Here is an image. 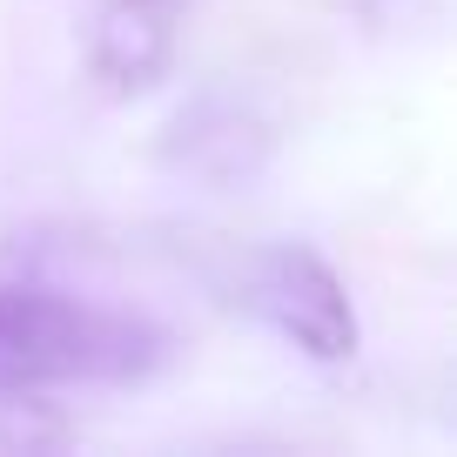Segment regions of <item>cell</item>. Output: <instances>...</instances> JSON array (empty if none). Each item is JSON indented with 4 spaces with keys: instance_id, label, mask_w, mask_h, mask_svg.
<instances>
[{
    "instance_id": "7a4b0ae2",
    "label": "cell",
    "mask_w": 457,
    "mask_h": 457,
    "mask_svg": "<svg viewBox=\"0 0 457 457\" xmlns=\"http://www.w3.org/2000/svg\"><path fill=\"white\" fill-rule=\"evenodd\" d=\"M243 303H249V310H256L283 343H296L303 357H316V363L357 357V310H350L337 270H329L316 249H303V243L262 249V256L249 262Z\"/></svg>"
},
{
    "instance_id": "6da1fadb",
    "label": "cell",
    "mask_w": 457,
    "mask_h": 457,
    "mask_svg": "<svg viewBox=\"0 0 457 457\" xmlns=\"http://www.w3.org/2000/svg\"><path fill=\"white\" fill-rule=\"evenodd\" d=\"M169 357V337L129 310H101L47 283H0V397L54 384H135Z\"/></svg>"
},
{
    "instance_id": "3957f363",
    "label": "cell",
    "mask_w": 457,
    "mask_h": 457,
    "mask_svg": "<svg viewBox=\"0 0 457 457\" xmlns=\"http://www.w3.org/2000/svg\"><path fill=\"white\" fill-rule=\"evenodd\" d=\"M182 0H101L87 34V68L108 95H148L175 61Z\"/></svg>"
}]
</instances>
